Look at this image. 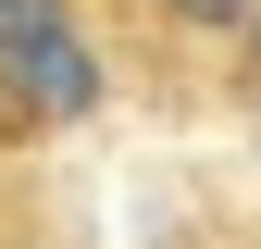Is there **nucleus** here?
<instances>
[{"instance_id": "obj_1", "label": "nucleus", "mask_w": 261, "mask_h": 249, "mask_svg": "<svg viewBox=\"0 0 261 249\" xmlns=\"http://www.w3.org/2000/svg\"><path fill=\"white\" fill-rule=\"evenodd\" d=\"M87 100H100V50H87L75 25H38V38L0 50V112L13 124H75Z\"/></svg>"}, {"instance_id": "obj_2", "label": "nucleus", "mask_w": 261, "mask_h": 249, "mask_svg": "<svg viewBox=\"0 0 261 249\" xmlns=\"http://www.w3.org/2000/svg\"><path fill=\"white\" fill-rule=\"evenodd\" d=\"M38 25H62V0H0V50H13V38H38Z\"/></svg>"}, {"instance_id": "obj_3", "label": "nucleus", "mask_w": 261, "mask_h": 249, "mask_svg": "<svg viewBox=\"0 0 261 249\" xmlns=\"http://www.w3.org/2000/svg\"><path fill=\"white\" fill-rule=\"evenodd\" d=\"M249 100H261V0H249Z\"/></svg>"}, {"instance_id": "obj_4", "label": "nucleus", "mask_w": 261, "mask_h": 249, "mask_svg": "<svg viewBox=\"0 0 261 249\" xmlns=\"http://www.w3.org/2000/svg\"><path fill=\"white\" fill-rule=\"evenodd\" d=\"M174 13H212V25H224V13H249V0H174Z\"/></svg>"}]
</instances>
